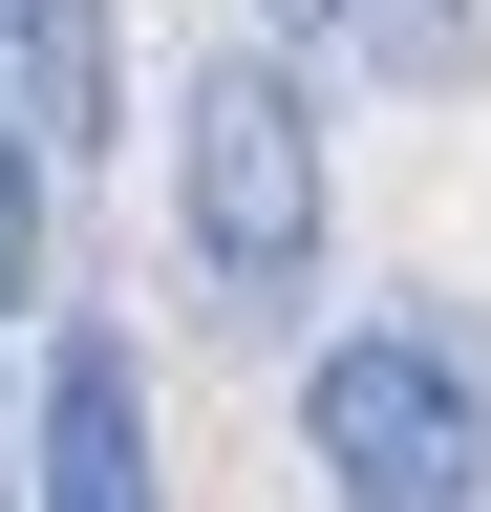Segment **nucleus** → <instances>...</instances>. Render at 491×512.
<instances>
[{
    "label": "nucleus",
    "instance_id": "1",
    "mask_svg": "<svg viewBox=\"0 0 491 512\" xmlns=\"http://www.w3.org/2000/svg\"><path fill=\"white\" fill-rule=\"evenodd\" d=\"M171 214H193V278L235 320H278L321 278V86H299L278 43H214L193 86H171Z\"/></svg>",
    "mask_w": 491,
    "mask_h": 512
},
{
    "label": "nucleus",
    "instance_id": "2",
    "mask_svg": "<svg viewBox=\"0 0 491 512\" xmlns=\"http://www.w3.org/2000/svg\"><path fill=\"white\" fill-rule=\"evenodd\" d=\"M299 448L342 470V512H470L491 491V342L470 320H342L299 363Z\"/></svg>",
    "mask_w": 491,
    "mask_h": 512
},
{
    "label": "nucleus",
    "instance_id": "3",
    "mask_svg": "<svg viewBox=\"0 0 491 512\" xmlns=\"http://www.w3.org/2000/svg\"><path fill=\"white\" fill-rule=\"evenodd\" d=\"M22 448H43V512H150V384H129V342H43Z\"/></svg>",
    "mask_w": 491,
    "mask_h": 512
},
{
    "label": "nucleus",
    "instance_id": "4",
    "mask_svg": "<svg viewBox=\"0 0 491 512\" xmlns=\"http://www.w3.org/2000/svg\"><path fill=\"white\" fill-rule=\"evenodd\" d=\"M0 128L22 150H107V0H0Z\"/></svg>",
    "mask_w": 491,
    "mask_h": 512
},
{
    "label": "nucleus",
    "instance_id": "5",
    "mask_svg": "<svg viewBox=\"0 0 491 512\" xmlns=\"http://www.w3.org/2000/svg\"><path fill=\"white\" fill-rule=\"evenodd\" d=\"M342 43H363V64H449V43H470V0H342Z\"/></svg>",
    "mask_w": 491,
    "mask_h": 512
},
{
    "label": "nucleus",
    "instance_id": "6",
    "mask_svg": "<svg viewBox=\"0 0 491 512\" xmlns=\"http://www.w3.org/2000/svg\"><path fill=\"white\" fill-rule=\"evenodd\" d=\"M0 299H43V150L0 128Z\"/></svg>",
    "mask_w": 491,
    "mask_h": 512
},
{
    "label": "nucleus",
    "instance_id": "7",
    "mask_svg": "<svg viewBox=\"0 0 491 512\" xmlns=\"http://www.w3.org/2000/svg\"><path fill=\"white\" fill-rule=\"evenodd\" d=\"M0 512H43V448H22V427H0Z\"/></svg>",
    "mask_w": 491,
    "mask_h": 512
},
{
    "label": "nucleus",
    "instance_id": "8",
    "mask_svg": "<svg viewBox=\"0 0 491 512\" xmlns=\"http://www.w3.org/2000/svg\"><path fill=\"white\" fill-rule=\"evenodd\" d=\"M278 22H342V0H278Z\"/></svg>",
    "mask_w": 491,
    "mask_h": 512
}]
</instances>
